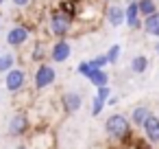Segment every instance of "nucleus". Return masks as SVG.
<instances>
[{
	"mask_svg": "<svg viewBox=\"0 0 159 149\" xmlns=\"http://www.w3.org/2000/svg\"><path fill=\"white\" fill-rule=\"evenodd\" d=\"M105 134L113 140V142H120V145H126V142H133V125L129 121V116L116 112V114H109L107 121H105Z\"/></svg>",
	"mask_w": 159,
	"mask_h": 149,
	"instance_id": "f257e3e1",
	"label": "nucleus"
},
{
	"mask_svg": "<svg viewBox=\"0 0 159 149\" xmlns=\"http://www.w3.org/2000/svg\"><path fill=\"white\" fill-rule=\"evenodd\" d=\"M74 29V18L63 13L61 9H52L48 13V31L55 40H68Z\"/></svg>",
	"mask_w": 159,
	"mask_h": 149,
	"instance_id": "f03ea898",
	"label": "nucleus"
},
{
	"mask_svg": "<svg viewBox=\"0 0 159 149\" xmlns=\"http://www.w3.org/2000/svg\"><path fill=\"white\" fill-rule=\"evenodd\" d=\"M55 81H57V70H55L52 64L44 62V64H39L35 68V72H33V86H35L37 92H44V90L52 88Z\"/></svg>",
	"mask_w": 159,
	"mask_h": 149,
	"instance_id": "7ed1b4c3",
	"label": "nucleus"
},
{
	"mask_svg": "<svg viewBox=\"0 0 159 149\" xmlns=\"http://www.w3.org/2000/svg\"><path fill=\"white\" fill-rule=\"evenodd\" d=\"M31 132H33V123H31V116L26 112H16L7 123V134L11 138H24Z\"/></svg>",
	"mask_w": 159,
	"mask_h": 149,
	"instance_id": "20e7f679",
	"label": "nucleus"
},
{
	"mask_svg": "<svg viewBox=\"0 0 159 149\" xmlns=\"http://www.w3.org/2000/svg\"><path fill=\"white\" fill-rule=\"evenodd\" d=\"M31 35H33V31H31L26 24H22V22H20V24H13V27L7 31L5 42H7V46H9V48L18 51V48H22V46H26V44H29Z\"/></svg>",
	"mask_w": 159,
	"mask_h": 149,
	"instance_id": "39448f33",
	"label": "nucleus"
},
{
	"mask_svg": "<svg viewBox=\"0 0 159 149\" xmlns=\"http://www.w3.org/2000/svg\"><path fill=\"white\" fill-rule=\"evenodd\" d=\"M26 79H29L26 68H24V66H16L13 70H9V72L5 75V88H7L13 97H18L20 92H24Z\"/></svg>",
	"mask_w": 159,
	"mask_h": 149,
	"instance_id": "423d86ee",
	"label": "nucleus"
},
{
	"mask_svg": "<svg viewBox=\"0 0 159 149\" xmlns=\"http://www.w3.org/2000/svg\"><path fill=\"white\" fill-rule=\"evenodd\" d=\"M70 55H72V46H70L68 40H55V42L50 44L48 59H50L52 64H63V62L70 59Z\"/></svg>",
	"mask_w": 159,
	"mask_h": 149,
	"instance_id": "0eeeda50",
	"label": "nucleus"
},
{
	"mask_svg": "<svg viewBox=\"0 0 159 149\" xmlns=\"http://www.w3.org/2000/svg\"><path fill=\"white\" fill-rule=\"evenodd\" d=\"M59 105H61V110H63L66 116L76 114V112L81 110V105H83V97H81L79 92H74V90H66V92H61V97H59Z\"/></svg>",
	"mask_w": 159,
	"mask_h": 149,
	"instance_id": "6e6552de",
	"label": "nucleus"
},
{
	"mask_svg": "<svg viewBox=\"0 0 159 149\" xmlns=\"http://www.w3.org/2000/svg\"><path fill=\"white\" fill-rule=\"evenodd\" d=\"M124 24L131 29V31H139L142 24H144V18L139 13V7H137V0H129L126 7H124Z\"/></svg>",
	"mask_w": 159,
	"mask_h": 149,
	"instance_id": "1a4fd4ad",
	"label": "nucleus"
},
{
	"mask_svg": "<svg viewBox=\"0 0 159 149\" xmlns=\"http://www.w3.org/2000/svg\"><path fill=\"white\" fill-rule=\"evenodd\" d=\"M150 116H152V110H150V105H146V103H139V105H135V107L131 110V116H129V121H131V125H133V127L142 129V127H144V123H146Z\"/></svg>",
	"mask_w": 159,
	"mask_h": 149,
	"instance_id": "9d476101",
	"label": "nucleus"
},
{
	"mask_svg": "<svg viewBox=\"0 0 159 149\" xmlns=\"http://www.w3.org/2000/svg\"><path fill=\"white\" fill-rule=\"evenodd\" d=\"M142 132H144V138H146L150 145H159V116L152 114V116L144 123Z\"/></svg>",
	"mask_w": 159,
	"mask_h": 149,
	"instance_id": "9b49d317",
	"label": "nucleus"
},
{
	"mask_svg": "<svg viewBox=\"0 0 159 149\" xmlns=\"http://www.w3.org/2000/svg\"><path fill=\"white\" fill-rule=\"evenodd\" d=\"M105 20H107L109 27H116V29L122 27L124 24V7H120V5H107Z\"/></svg>",
	"mask_w": 159,
	"mask_h": 149,
	"instance_id": "f8f14e48",
	"label": "nucleus"
},
{
	"mask_svg": "<svg viewBox=\"0 0 159 149\" xmlns=\"http://www.w3.org/2000/svg\"><path fill=\"white\" fill-rule=\"evenodd\" d=\"M18 55L13 51H0V75H7L9 70H13L18 64Z\"/></svg>",
	"mask_w": 159,
	"mask_h": 149,
	"instance_id": "ddd939ff",
	"label": "nucleus"
},
{
	"mask_svg": "<svg viewBox=\"0 0 159 149\" xmlns=\"http://www.w3.org/2000/svg\"><path fill=\"white\" fill-rule=\"evenodd\" d=\"M48 51H50V48H48L44 42H35V44L31 46V62L37 64V66L44 64V62L48 59Z\"/></svg>",
	"mask_w": 159,
	"mask_h": 149,
	"instance_id": "4468645a",
	"label": "nucleus"
},
{
	"mask_svg": "<svg viewBox=\"0 0 159 149\" xmlns=\"http://www.w3.org/2000/svg\"><path fill=\"white\" fill-rule=\"evenodd\" d=\"M142 29H144V33H146V35H150V37H157V40H159V11H157V13H152V16H148V18H144Z\"/></svg>",
	"mask_w": 159,
	"mask_h": 149,
	"instance_id": "2eb2a0df",
	"label": "nucleus"
},
{
	"mask_svg": "<svg viewBox=\"0 0 159 149\" xmlns=\"http://www.w3.org/2000/svg\"><path fill=\"white\" fill-rule=\"evenodd\" d=\"M148 70V57L146 55H135L131 59V72L133 75H144Z\"/></svg>",
	"mask_w": 159,
	"mask_h": 149,
	"instance_id": "dca6fc26",
	"label": "nucleus"
},
{
	"mask_svg": "<svg viewBox=\"0 0 159 149\" xmlns=\"http://www.w3.org/2000/svg\"><path fill=\"white\" fill-rule=\"evenodd\" d=\"M137 7H139L142 18H148V16H152V13H157V11H159L157 0H137Z\"/></svg>",
	"mask_w": 159,
	"mask_h": 149,
	"instance_id": "f3484780",
	"label": "nucleus"
},
{
	"mask_svg": "<svg viewBox=\"0 0 159 149\" xmlns=\"http://www.w3.org/2000/svg\"><path fill=\"white\" fill-rule=\"evenodd\" d=\"M87 81H89V83H92V86L98 90V88L109 86V75H107V70H96V72H94V75H92Z\"/></svg>",
	"mask_w": 159,
	"mask_h": 149,
	"instance_id": "a211bd4d",
	"label": "nucleus"
},
{
	"mask_svg": "<svg viewBox=\"0 0 159 149\" xmlns=\"http://www.w3.org/2000/svg\"><path fill=\"white\" fill-rule=\"evenodd\" d=\"M120 53H122V46H120V44H111V46H109V51L105 53V55H107V59H109V66L118 64V59H120Z\"/></svg>",
	"mask_w": 159,
	"mask_h": 149,
	"instance_id": "6ab92c4d",
	"label": "nucleus"
},
{
	"mask_svg": "<svg viewBox=\"0 0 159 149\" xmlns=\"http://www.w3.org/2000/svg\"><path fill=\"white\" fill-rule=\"evenodd\" d=\"M96 70H98V68H94V66L89 64V59H87V62H81V64L76 66V72H79L81 77H85V79H89Z\"/></svg>",
	"mask_w": 159,
	"mask_h": 149,
	"instance_id": "aec40b11",
	"label": "nucleus"
},
{
	"mask_svg": "<svg viewBox=\"0 0 159 149\" xmlns=\"http://www.w3.org/2000/svg\"><path fill=\"white\" fill-rule=\"evenodd\" d=\"M89 64H92L94 68H98V70H105V68L109 66V59H107V55L102 53V55H96V57H92V59H89Z\"/></svg>",
	"mask_w": 159,
	"mask_h": 149,
	"instance_id": "412c9836",
	"label": "nucleus"
},
{
	"mask_svg": "<svg viewBox=\"0 0 159 149\" xmlns=\"http://www.w3.org/2000/svg\"><path fill=\"white\" fill-rule=\"evenodd\" d=\"M105 105H107V103L94 94V99H92V116H100V112L105 110Z\"/></svg>",
	"mask_w": 159,
	"mask_h": 149,
	"instance_id": "4be33fe9",
	"label": "nucleus"
},
{
	"mask_svg": "<svg viewBox=\"0 0 159 149\" xmlns=\"http://www.w3.org/2000/svg\"><path fill=\"white\" fill-rule=\"evenodd\" d=\"M96 97H98V99H102V101L107 103V101H109V97H111V88H109V86L98 88V90H96Z\"/></svg>",
	"mask_w": 159,
	"mask_h": 149,
	"instance_id": "5701e85b",
	"label": "nucleus"
},
{
	"mask_svg": "<svg viewBox=\"0 0 159 149\" xmlns=\"http://www.w3.org/2000/svg\"><path fill=\"white\" fill-rule=\"evenodd\" d=\"M11 2H13V7H18V9H26V7L33 5V0H11Z\"/></svg>",
	"mask_w": 159,
	"mask_h": 149,
	"instance_id": "b1692460",
	"label": "nucleus"
},
{
	"mask_svg": "<svg viewBox=\"0 0 159 149\" xmlns=\"http://www.w3.org/2000/svg\"><path fill=\"white\" fill-rule=\"evenodd\" d=\"M13 149H31V147H29V142H18Z\"/></svg>",
	"mask_w": 159,
	"mask_h": 149,
	"instance_id": "393cba45",
	"label": "nucleus"
},
{
	"mask_svg": "<svg viewBox=\"0 0 159 149\" xmlns=\"http://www.w3.org/2000/svg\"><path fill=\"white\" fill-rule=\"evenodd\" d=\"M116 103H118V97H113V94H111V97H109V101H107V105H116Z\"/></svg>",
	"mask_w": 159,
	"mask_h": 149,
	"instance_id": "a878e982",
	"label": "nucleus"
},
{
	"mask_svg": "<svg viewBox=\"0 0 159 149\" xmlns=\"http://www.w3.org/2000/svg\"><path fill=\"white\" fill-rule=\"evenodd\" d=\"M155 55H159V40L155 42Z\"/></svg>",
	"mask_w": 159,
	"mask_h": 149,
	"instance_id": "bb28decb",
	"label": "nucleus"
},
{
	"mask_svg": "<svg viewBox=\"0 0 159 149\" xmlns=\"http://www.w3.org/2000/svg\"><path fill=\"white\" fill-rule=\"evenodd\" d=\"M0 24H2V13H0Z\"/></svg>",
	"mask_w": 159,
	"mask_h": 149,
	"instance_id": "cd10ccee",
	"label": "nucleus"
},
{
	"mask_svg": "<svg viewBox=\"0 0 159 149\" xmlns=\"http://www.w3.org/2000/svg\"><path fill=\"white\" fill-rule=\"evenodd\" d=\"M2 2H5V0H0V7H2Z\"/></svg>",
	"mask_w": 159,
	"mask_h": 149,
	"instance_id": "c85d7f7f",
	"label": "nucleus"
},
{
	"mask_svg": "<svg viewBox=\"0 0 159 149\" xmlns=\"http://www.w3.org/2000/svg\"><path fill=\"white\" fill-rule=\"evenodd\" d=\"M102 2H109V0H102Z\"/></svg>",
	"mask_w": 159,
	"mask_h": 149,
	"instance_id": "c756f323",
	"label": "nucleus"
}]
</instances>
